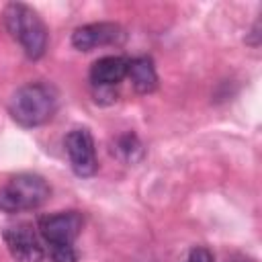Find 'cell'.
I'll return each mask as SVG.
<instances>
[{
  "label": "cell",
  "instance_id": "2",
  "mask_svg": "<svg viewBox=\"0 0 262 262\" xmlns=\"http://www.w3.org/2000/svg\"><path fill=\"white\" fill-rule=\"evenodd\" d=\"M4 27L14 41L20 43L27 57L39 59L47 47V29L41 16L27 4L12 2L4 8Z\"/></svg>",
  "mask_w": 262,
  "mask_h": 262
},
{
  "label": "cell",
  "instance_id": "11",
  "mask_svg": "<svg viewBox=\"0 0 262 262\" xmlns=\"http://www.w3.org/2000/svg\"><path fill=\"white\" fill-rule=\"evenodd\" d=\"M53 262H78V252L74 244L70 246H49Z\"/></svg>",
  "mask_w": 262,
  "mask_h": 262
},
{
  "label": "cell",
  "instance_id": "9",
  "mask_svg": "<svg viewBox=\"0 0 262 262\" xmlns=\"http://www.w3.org/2000/svg\"><path fill=\"white\" fill-rule=\"evenodd\" d=\"M127 78L139 94H149L158 86V74L149 57H133L127 66Z\"/></svg>",
  "mask_w": 262,
  "mask_h": 262
},
{
  "label": "cell",
  "instance_id": "7",
  "mask_svg": "<svg viewBox=\"0 0 262 262\" xmlns=\"http://www.w3.org/2000/svg\"><path fill=\"white\" fill-rule=\"evenodd\" d=\"M125 37V29L117 23H90L74 31L72 45L80 51H92L104 45H121Z\"/></svg>",
  "mask_w": 262,
  "mask_h": 262
},
{
  "label": "cell",
  "instance_id": "1",
  "mask_svg": "<svg viewBox=\"0 0 262 262\" xmlns=\"http://www.w3.org/2000/svg\"><path fill=\"white\" fill-rule=\"evenodd\" d=\"M57 108V94L49 84L29 82L20 86L8 102L10 117L23 127H39L47 123Z\"/></svg>",
  "mask_w": 262,
  "mask_h": 262
},
{
  "label": "cell",
  "instance_id": "5",
  "mask_svg": "<svg viewBox=\"0 0 262 262\" xmlns=\"http://www.w3.org/2000/svg\"><path fill=\"white\" fill-rule=\"evenodd\" d=\"M39 231L49 246H70L82 231V215L78 211H61L39 219Z\"/></svg>",
  "mask_w": 262,
  "mask_h": 262
},
{
  "label": "cell",
  "instance_id": "12",
  "mask_svg": "<svg viewBox=\"0 0 262 262\" xmlns=\"http://www.w3.org/2000/svg\"><path fill=\"white\" fill-rule=\"evenodd\" d=\"M184 262H213V254H211V250L205 248V246H194V248L188 252V256H186Z\"/></svg>",
  "mask_w": 262,
  "mask_h": 262
},
{
  "label": "cell",
  "instance_id": "3",
  "mask_svg": "<svg viewBox=\"0 0 262 262\" xmlns=\"http://www.w3.org/2000/svg\"><path fill=\"white\" fill-rule=\"evenodd\" d=\"M49 184L39 174H16L0 186V211L20 213L39 209L49 199Z\"/></svg>",
  "mask_w": 262,
  "mask_h": 262
},
{
  "label": "cell",
  "instance_id": "6",
  "mask_svg": "<svg viewBox=\"0 0 262 262\" xmlns=\"http://www.w3.org/2000/svg\"><path fill=\"white\" fill-rule=\"evenodd\" d=\"M4 244L16 262H43L45 252L29 223H16L4 229Z\"/></svg>",
  "mask_w": 262,
  "mask_h": 262
},
{
  "label": "cell",
  "instance_id": "8",
  "mask_svg": "<svg viewBox=\"0 0 262 262\" xmlns=\"http://www.w3.org/2000/svg\"><path fill=\"white\" fill-rule=\"evenodd\" d=\"M129 59L121 55H104L96 59L90 68V82L92 86H115L127 76Z\"/></svg>",
  "mask_w": 262,
  "mask_h": 262
},
{
  "label": "cell",
  "instance_id": "4",
  "mask_svg": "<svg viewBox=\"0 0 262 262\" xmlns=\"http://www.w3.org/2000/svg\"><path fill=\"white\" fill-rule=\"evenodd\" d=\"M66 151L70 158V166L78 176L88 178L96 174L98 160H96L94 139L88 129H72L66 135Z\"/></svg>",
  "mask_w": 262,
  "mask_h": 262
},
{
  "label": "cell",
  "instance_id": "10",
  "mask_svg": "<svg viewBox=\"0 0 262 262\" xmlns=\"http://www.w3.org/2000/svg\"><path fill=\"white\" fill-rule=\"evenodd\" d=\"M113 154L119 160L127 162V164H135V162H139L143 158V145H141L139 137L129 131V133H123V135H119L115 139Z\"/></svg>",
  "mask_w": 262,
  "mask_h": 262
},
{
  "label": "cell",
  "instance_id": "13",
  "mask_svg": "<svg viewBox=\"0 0 262 262\" xmlns=\"http://www.w3.org/2000/svg\"><path fill=\"white\" fill-rule=\"evenodd\" d=\"M227 262H250V260H246V258H235V260H227Z\"/></svg>",
  "mask_w": 262,
  "mask_h": 262
}]
</instances>
